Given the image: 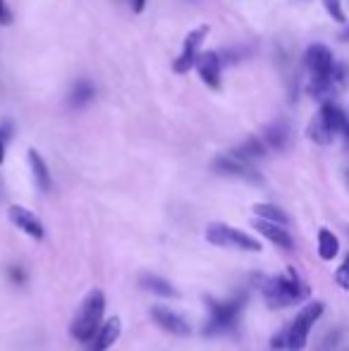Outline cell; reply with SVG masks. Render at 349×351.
Masks as SVG:
<instances>
[{
	"label": "cell",
	"mask_w": 349,
	"mask_h": 351,
	"mask_svg": "<svg viewBox=\"0 0 349 351\" xmlns=\"http://www.w3.org/2000/svg\"><path fill=\"white\" fill-rule=\"evenodd\" d=\"M337 335H340V332H333V335H328V339L321 344V347H318V351H328L330 347H335V344H337Z\"/></svg>",
	"instance_id": "obj_26"
},
{
	"label": "cell",
	"mask_w": 349,
	"mask_h": 351,
	"mask_svg": "<svg viewBox=\"0 0 349 351\" xmlns=\"http://www.w3.org/2000/svg\"><path fill=\"white\" fill-rule=\"evenodd\" d=\"M149 315H151V320H154V323L158 325L160 330L175 335V337H186V335L191 332L189 323H186V320L182 318L177 311L168 308V306H151Z\"/></svg>",
	"instance_id": "obj_8"
},
{
	"label": "cell",
	"mask_w": 349,
	"mask_h": 351,
	"mask_svg": "<svg viewBox=\"0 0 349 351\" xmlns=\"http://www.w3.org/2000/svg\"><path fill=\"white\" fill-rule=\"evenodd\" d=\"M8 275L12 278V282H24V270L22 268H8Z\"/></svg>",
	"instance_id": "obj_27"
},
{
	"label": "cell",
	"mask_w": 349,
	"mask_h": 351,
	"mask_svg": "<svg viewBox=\"0 0 349 351\" xmlns=\"http://www.w3.org/2000/svg\"><path fill=\"white\" fill-rule=\"evenodd\" d=\"M213 172L223 177H234V180H244L249 184H261L263 177L261 172L254 167V162L244 160V158L234 156V153H223V156H215L213 162H210Z\"/></svg>",
	"instance_id": "obj_7"
},
{
	"label": "cell",
	"mask_w": 349,
	"mask_h": 351,
	"mask_svg": "<svg viewBox=\"0 0 349 351\" xmlns=\"http://www.w3.org/2000/svg\"><path fill=\"white\" fill-rule=\"evenodd\" d=\"M196 70L199 77L204 79L206 86L220 88V70H223V60H220L218 53H199V60H196Z\"/></svg>",
	"instance_id": "obj_13"
},
{
	"label": "cell",
	"mask_w": 349,
	"mask_h": 351,
	"mask_svg": "<svg viewBox=\"0 0 349 351\" xmlns=\"http://www.w3.org/2000/svg\"><path fill=\"white\" fill-rule=\"evenodd\" d=\"M323 5H326V10L337 19V22H345V12H342L340 0H323Z\"/></svg>",
	"instance_id": "obj_24"
},
{
	"label": "cell",
	"mask_w": 349,
	"mask_h": 351,
	"mask_svg": "<svg viewBox=\"0 0 349 351\" xmlns=\"http://www.w3.org/2000/svg\"><path fill=\"white\" fill-rule=\"evenodd\" d=\"M335 282H337V287H342L345 291H349V256L345 261H342V265L337 268V273H335Z\"/></svg>",
	"instance_id": "obj_23"
},
{
	"label": "cell",
	"mask_w": 349,
	"mask_h": 351,
	"mask_svg": "<svg viewBox=\"0 0 349 351\" xmlns=\"http://www.w3.org/2000/svg\"><path fill=\"white\" fill-rule=\"evenodd\" d=\"M139 287L156 296H163V299H180V291L175 289V285L170 280L160 278L156 273H141L139 275Z\"/></svg>",
	"instance_id": "obj_14"
},
{
	"label": "cell",
	"mask_w": 349,
	"mask_h": 351,
	"mask_svg": "<svg viewBox=\"0 0 349 351\" xmlns=\"http://www.w3.org/2000/svg\"><path fill=\"white\" fill-rule=\"evenodd\" d=\"M93 96H96V86H93L88 79H77V82L70 86L67 103H70L72 108H84L93 101Z\"/></svg>",
	"instance_id": "obj_17"
},
{
	"label": "cell",
	"mask_w": 349,
	"mask_h": 351,
	"mask_svg": "<svg viewBox=\"0 0 349 351\" xmlns=\"http://www.w3.org/2000/svg\"><path fill=\"white\" fill-rule=\"evenodd\" d=\"M206 239H208V244L220 246V249L252 251V254H258V251L263 249L261 241H256L252 234L237 230V227L223 225V222H213V225L206 230Z\"/></svg>",
	"instance_id": "obj_5"
},
{
	"label": "cell",
	"mask_w": 349,
	"mask_h": 351,
	"mask_svg": "<svg viewBox=\"0 0 349 351\" xmlns=\"http://www.w3.org/2000/svg\"><path fill=\"white\" fill-rule=\"evenodd\" d=\"M306 134H309V139L313 143H318V146H328V143H333V139H335V130H333L330 120L326 117L323 108L313 115V120L309 122Z\"/></svg>",
	"instance_id": "obj_15"
},
{
	"label": "cell",
	"mask_w": 349,
	"mask_h": 351,
	"mask_svg": "<svg viewBox=\"0 0 349 351\" xmlns=\"http://www.w3.org/2000/svg\"><path fill=\"white\" fill-rule=\"evenodd\" d=\"M347 180H349V172H347Z\"/></svg>",
	"instance_id": "obj_30"
},
{
	"label": "cell",
	"mask_w": 349,
	"mask_h": 351,
	"mask_svg": "<svg viewBox=\"0 0 349 351\" xmlns=\"http://www.w3.org/2000/svg\"><path fill=\"white\" fill-rule=\"evenodd\" d=\"M232 153H234V156H239V158H244V160L254 162V160H261V158H265L268 146H265V141L258 139V136H249V139H244Z\"/></svg>",
	"instance_id": "obj_18"
},
{
	"label": "cell",
	"mask_w": 349,
	"mask_h": 351,
	"mask_svg": "<svg viewBox=\"0 0 349 351\" xmlns=\"http://www.w3.org/2000/svg\"><path fill=\"white\" fill-rule=\"evenodd\" d=\"M12 24V12L5 5V0H0V27H10Z\"/></svg>",
	"instance_id": "obj_25"
},
{
	"label": "cell",
	"mask_w": 349,
	"mask_h": 351,
	"mask_svg": "<svg viewBox=\"0 0 349 351\" xmlns=\"http://www.w3.org/2000/svg\"><path fill=\"white\" fill-rule=\"evenodd\" d=\"M261 294L270 308H287L309 296V287L299 278L294 268H287L280 275H270L261 280Z\"/></svg>",
	"instance_id": "obj_1"
},
{
	"label": "cell",
	"mask_w": 349,
	"mask_h": 351,
	"mask_svg": "<svg viewBox=\"0 0 349 351\" xmlns=\"http://www.w3.org/2000/svg\"><path fill=\"white\" fill-rule=\"evenodd\" d=\"M304 65H306L309 74H311V86L309 91L313 96H328L333 91V70H335V60H333V53L328 51L321 43H313L309 46L306 56H304Z\"/></svg>",
	"instance_id": "obj_4"
},
{
	"label": "cell",
	"mask_w": 349,
	"mask_h": 351,
	"mask_svg": "<svg viewBox=\"0 0 349 351\" xmlns=\"http://www.w3.org/2000/svg\"><path fill=\"white\" fill-rule=\"evenodd\" d=\"M347 117H349V112H347Z\"/></svg>",
	"instance_id": "obj_31"
},
{
	"label": "cell",
	"mask_w": 349,
	"mask_h": 351,
	"mask_svg": "<svg viewBox=\"0 0 349 351\" xmlns=\"http://www.w3.org/2000/svg\"><path fill=\"white\" fill-rule=\"evenodd\" d=\"M254 230L258 232V234H263L268 241H273L275 246H280V249L285 251H292L294 249V239L292 234H289L287 230H285V225H278V222H270V220H263V217H256V220L252 222Z\"/></svg>",
	"instance_id": "obj_12"
},
{
	"label": "cell",
	"mask_w": 349,
	"mask_h": 351,
	"mask_svg": "<svg viewBox=\"0 0 349 351\" xmlns=\"http://www.w3.org/2000/svg\"><path fill=\"white\" fill-rule=\"evenodd\" d=\"M29 167H32V175H34V182H36V186L43 191V194H48V191L53 189V177H51V170H48L46 160L41 158V153L38 151H29Z\"/></svg>",
	"instance_id": "obj_16"
},
{
	"label": "cell",
	"mask_w": 349,
	"mask_h": 351,
	"mask_svg": "<svg viewBox=\"0 0 349 351\" xmlns=\"http://www.w3.org/2000/svg\"><path fill=\"white\" fill-rule=\"evenodd\" d=\"M8 217L17 230H22L24 234L32 237V239L41 241L43 237H46V230H43V222L38 220V215L29 208H24V206H10Z\"/></svg>",
	"instance_id": "obj_10"
},
{
	"label": "cell",
	"mask_w": 349,
	"mask_h": 351,
	"mask_svg": "<svg viewBox=\"0 0 349 351\" xmlns=\"http://www.w3.org/2000/svg\"><path fill=\"white\" fill-rule=\"evenodd\" d=\"M340 41H349V24L340 32Z\"/></svg>",
	"instance_id": "obj_29"
},
{
	"label": "cell",
	"mask_w": 349,
	"mask_h": 351,
	"mask_svg": "<svg viewBox=\"0 0 349 351\" xmlns=\"http://www.w3.org/2000/svg\"><path fill=\"white\" fill-rule=\"evenodd\" d=\"M103 313H106V294L101 289H93L82 301L80 311H77L75 320L70 325V335L77 342L86 344L88 339L96 335V330L103 325Z\"/></svg>",
	"instance_id": "obj_3"
},
{
	"label": "cell",
	"mask_w": 349,
	"mask_h": 351,
	"mask_svg": "<svg viewBox=\"0 0 349 351\" xmlns=\"http://www.w3.org/2000/svg\"><path fill=\"white\" fill-rule=\"evenodd\" d=\"M263 141H265V146L273 148V151H282L289 141V127L285 125V122H273V125L265 127Z\"/></svg>",
	"instance_id": "obj_19"
},
{
	"label": "cell",
	"mask_w": 349,
	"mask_h": 351,
	"mask_svg": "<svg viewBox=\"0 0 349 351\" xmlns=\"http://www.w3.org/2000/svg\"><path fill=\"white\" fill-rule=\"evenodd\" d=\"M206 306H208V320L204 325L206 337H215V335H228L237 328L239 315H242L244 306H247V296L237 294L228 301H218L213 296H206Z\"/></svg>",
	"instance_id": "obj_2"
},
{
	"label": "cell",
	"mask_w": 349,
	"mask_h": 351,
	"mask_svg": "<svg viewBox=\"0 0 349 351\" xmlns=\"http://www.w3.org/2000/svg\"><path fill=\"white\" fill-rule=\"evenodd\" d=\"M14 134V125L10 120L0 122V162L5 160V151H8V143Z\"/></svg>",
	"instance_id": "obj_22"
},
{
	"label": "cell",
	"mask_w": 349,
	"mask_h": 351,
	"mask_svg": "<svg viewBox=\"0 0 349 351\" xmlns=\"http://www.w3.org/2000/svg\"><path fill=\"white\" fill-rule=\"evenodd\" d=\"M127 3L132 5V10H134V12H141V10H144V5H146V0H127Z\"/></svg>",
	"instance_id": "obj_28"
},
{
	"label": "cell",
	"mask_w": 349,
	"mask_h": 351,
	"mask_svg": "<svg viewBox=\"0 0 349 351\" xmlns=\"http://www.w3.org/2000/svg\"><path fill=\"white\" fill-rule=\"evenodd\" d=\"M254 215L263 217V220H270V222H278V225H287L289 222L287 213L273 204H256L254 206Z\"/></svg>",
	"instance_id": "obj_21"
},
{
	"label": "cell",
	"mask_w": 349,
	"mask_h": 351,
	"mask_svg": "<svg viewBox=\"0 0 349 351\" xmlns=\"http://www.w3.org/2000/svg\"><path fill=\"white\" fill-rule=\"evenodd\" d=\"M323 311H326V306H323L321 301H311V304H306L302 311H299V315L287 328V349L289 351H302L306 347L309 332H311V328L318 323Z\"/></svg>",
	"instance_id": "obj_6"
},
{
	"label": "cell",
	"mask_w": 349,
	"mask_h": 351,
	"mask_svg": "<svg viewBox=\"0 0 349 351\" xmlns=\"http://www.w3.org/2000/svg\"><path fill=\"white\" fill-rule=\"evenodd\" d=\"M120 332H122V320L117 315L103 320V325L96 330V335L86 342V351H108L120 339Z\"/></svg>",
	"instance_id": "obj_11"
},
{
	"label": "cell",
	"mask_w": 349,
	"mask_h": 351,
	"mask_svg": "<svg viewBox=\"0 0 349 351\" xmlns=\"http://www.w3.org/2000/svg\"><path fill=\"white\" fill-rule=\"evenodd\" d=\"M340 254V241H337V237L333 234L330 230H318V256H321L323 261H333L335 256Z\"/></svg>",
	"instance_id": "obj_20"
},
{
	"label": "cell",
	"mask_w": 349,
	"mask_h": 351,
	"mask_svg": "<svg viewBox=\"0 0 349 351\" xmlns=\"http://www.w3.org/2000/svg\"><path fill=\"white\" fill-rule=\"evenodd\" d=\"M206 34H208V27H199V29H194V32H191L189 36L184 38V46H182L180 58H177V60L173 62V70H175L177 74L189 72L191 67L196 65V60H199L201 41L206 38Z\"/></svg>",
	"instance_id": "obj_9"
}]
</instances>
